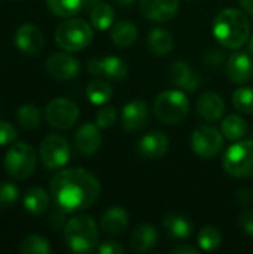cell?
<instances>
[{
    "label": "cell",
    "instance_id": "31",
    "mask_svg": "<svg viewBox=\"0 0 253 254\" xmlns=\"http://www.w3.org/2000/svg\"><path fill=\"white\" fill-rule=\"evenodd\" d=\"M16 119L24 129H36L40 125V110L34 104H24L16 110Z\"/></svg>",
    "mask_w": 253,
    "mask_h": 254
},
{
    "label": "cell",
    "instance_id": "18",
    "mask_svg": "<svg viewBox=\"0 0 253 254\" xmlns=\"http://www.w3.org/2000/svg\"><path fill=\"white\" fill-rule=\"evenodd\" d=\"M169 77L173 82V85L186 92H194L201 83L198 73L192 70L185 61L173 63L169 68Z\"/></svg>",
    "mask_w": 253,
    "mask_h": 254
},
{
    "label": "cell",
    "instance_id": "27",
    "mask_svg": "<svg viewBox=\"0 0 253 254\" xmlns=\"http://www.w3.org/2000/svg\"><path fill=\"white\" fill-rule=\"evenodd\" d=\"M248 132V124L246 121L239 115H228L222 121V134L230 141H239L242 140Z\"/></svg>",
    "mask_w": 253,
    "mask_h": 254
},
{
    "label": "cell",
    "instance_id": "6",
    "mask_svg": "<svg viewBox=\"0 0 253 254\" xmlns=\"http://www.w3.org/2000/svg\"><path fill=\"white\" fill-rule=\"evenodd\" d=\"M36 164L37 155L34 149L24 141L15 143L12 147H9L4 156V170L15 180L28 179L34 173Z\"/></svg>",
    "mask_w": 253,
    "mask_h": 254
},
{
    "label": "cell",
    "instance_id": "39",
    "mask_svg": "<svg viewBox=\"0 0 253 254\" xmlns=\"http://www.w3.org/2000/svg\"><path fill=\"white\" fill-rule=\"evenodd\" d=\"M239 225L243 232L249 237H253V211H246L239 217Z\"/></svg>",
    "mask_w": 253,
    "mask_h": 254
},
{
    "label": "cell",
    "instance_id": "16",
    "mask_svg": "<svg viewBox=\"0 0 253 254\" xmlns=\"http://www.w3.org/2000/svg\"><path fill=\"white\" fill-rule=\"evenodd\" d=\"M170 141L167 135L161 131H152L142 137L137 143V152L142 158L155 161L163 158L169 150Z\"/></svg>",
    "mask_w": 253,
    "mask_h": 254
},
{
    "label": "cell",
    "instance_id": "45",
    "mask_svg": "<svg viewBox=\"0 0 253 254\" xmlns=\"http://www.w3.org/2000/svg\"><path fill=\"white\" fill-rule=\"evenodd\" d=\"M116 4H119V6H122V7H128V6H131L133 3H134V0H113Z\"/></svg>",
    "mask_w": 253,
    "mask_h": 254
},
{
    "label": "cell",
    "instance_id": "40",
    "mask_svg": "<svg viewBox=\"0 0 253 254\" xmlns=\"http://www.w3.org/2000/svg\"><path fill=\"white\" fill-rule=\"evenodd\" d=\"M204 61H206L207 65H210V67H219V65L224 63V54H222V51L213 49V51H210V52L204 57Z\"/></svg>",
    "mask_w": 253,
    "mask_h": 254
},
{
    "label": "cell",
    "instance_id": "33",
    "mask_svg": "<svg viewBox=\"0 0 253 254\" xmlns=\"http://www.w3.org/2000/svg\"><path fill=\"white\" fill-rule=\"evenodd\" d=\"M19 250L24 254H49L51 253V246L43 237L28 235L22 240Z\"/></svg>",
    "mask_w": 253,
    "mask_h": 254
},
{
    "label": "cell",
    "instance_id": "43",
    "mask_svg": "<svg viewBox=\"0 0 253 254\" xmlns=\"http://www.w3.org/2000/svg\"><path fill=\"white\" fill-rule=\"evenodd\" d=\"M239 1H240V6L245 9V12L253 18V0H239Z\"/></svg>",
    "mask_w": 253,
    "mask_h": 254
},
{
    "label": "cell",
    "instance_id": "35",
    "mask_svg": "<svg viewBox=\"0 0 253 254\" xmlns=\"http://www.w3.org/2000/svg\"><path fill=\"white\" fill-rule=\"evenodd\" d=\"M19 198V190L12 183H0V210L10 208L16 204Z\"/></svg>",
    "mask_w": 253,
    "mask_h": 254
},
{
    "label": "cell",
    "instance_id": "1",
    "mask_svg": "<svg viewBox=\"0 0 253 254\" xmlns=\"http://www.w3.org/2000/svg\"><path fill=\"white\" fill-rule=\"evenodd\" d=\"M51 195L63 213L89 208L100 198V182L84 168H67L51 180Z\"/></svg>",
    "mask_w": 253,
    "mask_h": 254
},
{
    "label": "cell",
    "instance_id": "38",
    "mask_svg": "<svg viewBox=\"0 0 253 254\" xmlns=\"http://www.w3.org/2000/svg\"><path fill=\"white\" fill-rule=\"evenodd\" d=\"M97 252L100 254H122L124 247L116 241H104L98 246Z\"/></svg>",
    "mask_w": 253,
    "mask_h": 254
},
{
    "label": "cell",
    "instance_id": "20",
    "mask_svg": "<svg viewBox=\"0 0 253 254\" xmlns=\"http://www.w3.org/2000/svg\"><path fill=\"white\" fill-rule=\"evenodd\" d=\"M197 112L207 122L219 121L225 113V101L216 92H204L197 103Z\"/></svg>",
    "mask_w": 253,
    "mask_h": 254
},
{
    "label": "cell",
    "instance_id": "25",
    "mask_svg": "<svg viewBox=\"0 0 253 254\" xmlns=\"http://www.w3.org/2000/svg\"><path fill=\"white\" fill-rule=\"evenodd\" d=\"M24 210L31 216H40L49 207V196L42 188H31L22 198Z\"/></svg>",
    "mask_w": 253,
    "mask_h": 254
},
{
    "label": "cell",
    "instance_id": "24",
    "mask_svg": "<svg viewBox=\"0 0 253 254\" xmlns=\"http://www.w3.org/2000/svg\"><path fill=\"white\" fill-rule=\"evenodd\" d=\"M163 226L173 240H186L192 234V223L180 214H169L163 219Z\"/></svg>",
    "mask_w": 253,
    "mask_h": 254
},
{
    "label": "cell",
    "instance_id": "14",
    "mask_svg": "<svg viewBox=\"0 0 253 254\" xmlns=\"http://www.w3.org/2000/svg\"><path fill=\"white\" fill-rule=\"evenodd\" d=\"M15 46L25 55H37L45 46V36L34 24H22L15 33Z\"/></svg>",
    "mask_w": 253,
    "mask_h": 254
},
{
    "label": "cell",
    "instance_id": "11",
    "mask_svg": "<svg viewBox=\"0 0 253 254\" xmlns=\"http://www.w3.org/2000/svg\"><path fill=\"white\" fill-rule=\"evenodd\" d=\"M46 71L48 74L55 79V80H72L75 79L79 71H81V64L79 61L66 52H57L48 57L46 60Z\"/></svg>",
    "mask_w": 253,
    "mask_h": 254
},
{
    "label": "cell",
    "instance_id": "21",
    "mask_svg": "<svg viewBox=\"0 0 253 254\" xmlns=\"http://www.w3.org/2000/svg\"><path fill=\"white\" fill-rule=\"evenodd\" d=\"M128 223L130 216L122 207H112L101 217V229L113 237L124 234L128 229Z\"/></svg>",
    "mask_w": 253,
    "mask_h": 254
},
{
    "label": "cell",
    "instance_id": "10",
    "mask_svg": "<svg viewBox=\"0 0 253 254\" xmlns=\"http://www.w3.org/2000/svg\"><path fill=\"white\" fill-rule=\"evenodd\" d=\"M191 147L204 159L215 158L224 147V134L212 127H198L191 135Z\"/></svg>",
    "mask_w": 253,
    "mask_h": 254
},
{
    "label": "cell",
    "instance_id": "44",
    "mask_svg": "<svg viewBox=\"0 0 253 254\" xmlns=\"http://www.w3.org/2000/svg\"><path fill=\"white\" fill-rule=\"evenodd\" d=\"M101 0H82V10H92Z\"/></svg>",
    "mask_w": 253,
    "mask_h": 254
},
{
    "label": "cell",
    "instance_id": "12",
    "mask_svg": "<svg viewBox=\"0 0 253 254\" xmlns=\"http://www.w3.org/2000/svg\"><path fill=\"white\" fill-rule=\"evenodd\" d=\"M149 122V110L145 101L136 98L128 101L121 113V124L127 132H139Z\"/></svg>",
    "mask_w": 253,
    "mask_h": 254
},
{
    "label": "cell",
    "instance_id": "15",
    "mask_svg": "<svg viewBox=\"0 0 253 254\" xmlns=\"http://www.w3.org/2000/svg\"><path fill=\"white\" fill-rule=\"evenodd\" d=\"M179 0H140V12L154 22H167L176 16Z\"/></svg>",
    "mask_w": 253,
    "mask_h": 254
},
{
    "label": "cell",
    "instance_id": "28",
    "mask_svg": "<svg viewBox=\"0 0 253 254\" xmlns=\"http://www.w3.org/2000/svg\"><path fill=\"white\" fill-rule=\"evenodd\" d=\"M115 21V10L110 4L100 1L92 10H91V24L92 28L98 31H104L113 25Z\"/></svg>",
    "mask_w": 253,
    "mask_h": 254
},
{
    "label": "cell",
    "instance_id": "42",
    "mask_svg": "<svg viewBox=\"0 0 253 254\" xmlns=\"http://www.w3.org/2000/svg\"><path fill=\"white\" fill-rule=\"evenodd\" d=\"M237 198L242 204H249L252 201V193L248 189H240L237 190Z\"/></svg>",
    "mask_w": 253,
    "mask_h": 254
},
{
    "label": "cell",
    "instance_id": "36",
    "mask_svg": "<svg viewBox=\"0 0 253 254\" xmlns=\"http://www.w3.org/2000/svg\"><path fill=\"white\" fill-rule=\"evenodd\" d=\"M116 121H118V112H116V109L115 107H112V106H104V107H101L100 110H98V113H97V116H95V124H97V127L101 129H104V128H110V127H113L115 124H116Z\"/></svg>",
    "mask_w": 253,
    "mask_h": 254
},
{
    "label": "cell",
    "instance_id": "7",
    "mask_svg": "<svg viewBox=\"0 0 253 254\" xmlns=\"http://www.w3.org/2000/svg\"><path fill=\"white\" fill-rule=\"evenodd\" d=\"M225 171L236 179H248L253 176V141L239 140L224 155Z\"/></svg>",
    "mask_w": 253,
    "mask_h": 254
},
{
    "label": "cell",
    "instance_id": "46",
    "mask_svg": "<svg viewBox=\"0 0 253 254\" xmlns=\"http://www.w3.org/2000/svg\"><path fill=\"white\" fill-rule=\"evenodd\" d=\"M249 54L252 55L253 58V36L251 37V40H249Z\"/></svg>",
    "mask_w": 253,
    "mask_h": 254
},
{
    "label": "cell",
    "instance_id": "9",
    "mask_svg": "<svg viewBox=\"0 0 253 254\" xmlns=\"http://www.w3.org/2000/svg\"><path fill=\"white\" fill-rule=\"evenodd\" d=\"M79 107L69 98H55L45 109L46 122L55 129H69L79 119Z\"/></svg>",
    "mask_w": 253,
    "mask_h": 254
},
{
    "label": "cell",
    "instance_id": "2",
    "mask_svg": "<svg viewBox=\"0 0 253 254\" xmlns=\"http://www.w3.org/2000/svg\"><path fill=\"white\" fill-rule=\"evenodd\" d=\"M213 36L228 49L242 48L251 36V22L248 15L239 9L221 10L213 21Z\"/></svg>",
    "mask_w": 253,
    "mask_h": 254
},
{
    "label": "cell",
    "instance_id": "37",
    "mask_svg": "<svg viewBox=\"0 0 253 254\" xmlns=\"http://www.w3.org/2000/svg\"><path fill=\"white\" fill-rule=\"evenodd\" d=\"M15 138H16L15 127L4 121H0V146L10 144Z\"/></svg>",
    "mask_w": 253,
    "mask_h": 254
},
{
    "label": "cell",
    "instance_id": "22",
    "mask_svg": "<svg viewBox=\"0 0 253 254\" xmlns=\"http://www.w3.org/2000/svg\"><path fill=\"white\" fill-rule=\"evenodd\" d=\"M158 243V232L152 225H140L130 237V246L136 253L151 252Z\"/></svg>",
    "mask_w": 253,
    "mask_h": 254
},
{
    "label": "cell",
    "instance_id": "8",
    "mask_svg": "<svg viewBox=\"0 0 253 254\" xmlns=\"http://www.w3.org/2000/svg\"><path fill=\"white\" fill-rule=\"evenodd\" d=\"M39 158L48 170L63 168L70 159V144L63 135L51 134L40 143Z\"/></svg>",
    "mask_w": 253,
    "mask_h": 254
},
{
    "label": "cell",
    "instance_id": "23",
    "mask_svg": "<svg viewBox=\"0 0 253 254\" xmlns=\"http://www.w3.org/2000/svg\"><path fill=\"white\" fill-rule=\"evenodd\" d=\"M173 45H174L173 34L167 31L166 28L157 27V28H152L148 34V48L154 55L164 57L170 54L173 49Z\"/></svg>",
    "mask_w": 253,
    "mask_h": 254
},
{
    "label": "cell",
    "instance_id": "41",
    "mask_svg": "<svg viewBox=\"0 0 253 254\" xmlns=\"http://www.w3.org/2000/svg\"><path fill=\"white\" fill-rule=\"evenodd\" d=\"M201 249H197L194 246H189V244H185V246H179L176 249L171 250L173 254H198Z\"/></svg>",
    "mask_w": 253,
    "mask_h": 254
},
{
    "label": "cell",
    "instance_id": "30",
    "mask_svg": "<svg viewBox=\"0 0 253 254\" xmlns=\"http://www.w3.org/2000/svg\"><path fill=\"white\" fill-rule=\"evenodd\" d=\"M49 10L61 18L75 16L82 10V0H46Z\"/></svg>",
    "mask_w": 253,
    "mask_h": 254
},
{
    "label": "cell",
    "instance_id": "32",
    "mask_svg": "<svg viewBox=\"0 0 253 254\" xmlns=\"http://www.w3.org/2000/svg\"><path fill=\"white\" fill-rule=\"evenodd\" d=\"M198 247L204 252H215L216 249H219L221 243H222V235L219 232L218 228L215 226H206L200 231L198 234Z\"/></svg>",
    "mask_w": 253,
    "mask_h": 254
},
{
    "label": "cell",
    "instance_id": "19",
    "mask_svg": "<svg viewBox=\"0 0 253 254\" xmlns=\"http://www.w3.org/2000/svg\"><path fill=\"white\" fill-rule=\"evenodd\" d=\"M75 144L76 149L82 153V155H94L98 152L100 146H101V134H100V128L97 127V124H84L75 135Z\"/></svg>",
    "mask_w": 253,
    "mask_h": 254
},
{
    "label": "cell",
    "instance_id": "5",
    "mask_svg": "<svg viewBox=\"0 0 253 254\" xmlns=\"http://www.w3.org/2000/svg\"><path fill=\"white\" fill-rule=\"evenodd\" d=\"M189 100L182 89H169L161 92L154 104V113L163 124H177L186 118Z\"/></svg>",
    "mask_w": 253,
    "mask_h": 254
},
{
    "label": "cell",
    "instance_id": "4",
    "mask_svg": "<svg viewBox=\"0 0 253 254\" xmlns=\"http://www.w3.org/2000/svg\"><path fill=\"white\" fill-rule=\"evenodd\" d=\"M94 39L91 25L82 18H70L61 22L55 30L57 45L67 52H78L85 49Z\"/></svg>",
    "mask_w": 253,
    "mask_h": 254
},
{
    "label": "cell",
    "instance_id": "26",
    "mask_svg": "<svg viewBox=\"0 0 253 254\" xmlns=\"http://www.w3.org/2000/svg\"><path fill=\"white\" fill-rule=\"evenodd\" d=\"M137 28L130 21H119L112 27L110 37L112 42L119 48H128L137 40Z\"/></svg>",
    "mask_w": 253,
    "mask_h": 254
},
{
    "label": "cell",
    "instance_id": "29",
    "mask_svg": "<svg viewBox=\"0 0 253 254\" xmlns=\"http://www.w3.org/2000/svg\"><path fill=\"white\" fill-rule=\"evenodd\" d=\"M86 98L94 106H104L112 98V88L101 79H94L86 86Z\"/></svg>",
    "mask_w": 253,
    "mask_h": 254
},
{
    "label": "cell",
    "instance_id": "13",
    "mask_svg": "<svg viewBox=\"0 0 253 254\" xmlns=\"http://www.w3.org/2000/svg\"><path fill=\"white\" fill-rule=\"evenodd\" d=\"M88 71L94 76H103L110 80H122L128 74V68L124 60L113 55L89 60Z\"/></svg>",
    "mask_w": 253,
    "mask_h": 254
},
{
    "label": "cell",
    "instance_id": "17",
    "mask_svg": "<svg viewBox=\"0 0 253 254\" xmlns=\"http://www.w3.org/2000/svg\"><path fill=\"white\" fill-rule=\"evenodd\" d=\"M228 77L234 83H246L253 77V61L252 55L248 52H233L227 63Z\"/></svg>",
    "mask_w": 253,
    "mask_h": 254
},
{
    "label": "cell",
    "instance_id": "3",
    "mask_svg": "<svg viewBox=\"0 0 253 254\" xmlns=\"http://www.w3.org/2000/svg\"><path fill=\"white\" fill-rule=\"evenodd\" d=\"M64 241L75 253H89L97 247L98 231L91 216L79 214L64 226Z\"/></svg>",
    "mask_w": 253,
    "mask_h": 254
},
{
    "label": "cell",
    "instance_id": "34",
    "mask_svg": "<svg viewBox=\"0 0 253 254\" xmlns=\"http://www.w3.org/2000/svg\"><path fill=\"white\" fill-rule=\"evenodd\" d=\"M233 104L237 112L248 113V115L253 113V88L249 86L239 88L233 94Z\"/></svg>",
    "mask_w": 253,
    "mask_h": 254
}]
</instances>
